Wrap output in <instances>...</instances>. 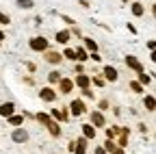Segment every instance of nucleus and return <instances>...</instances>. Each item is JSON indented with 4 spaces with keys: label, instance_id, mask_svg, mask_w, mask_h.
Listing matches in <instances>:
<instances>
[{
    "label": "nucleus",
    "instance_id": "5",
    "mask_svg": "<svg viewBox=\"0 0 156 154\" xmlns=\"http://www.w3.org/2000/svg\"><path fill=\"white\" fill-rule=\"evenodd\" d=\"M117 134H119V137H117V148H126L128 145V137H130V128H117Z\"/></svg>",
    "mask_w": 156,
    "mask_h": 154
},
{
    "label": "nucleus",
    "instance_id": "32",
    "mask_svg": "<svg viewBox=\"0 0 156 154\" xmlns=\"http://www.w3.org/2000/svg\"><path fill=\"white\" fill-rule=\"evenodd\" d=\"M98 109H100V111H106V109H108V100H100V102H98Z\"/></svg>",
    "mask_w": 156,
    "mask_h": 154
},
{
    "label": "nucleus",
    "instance_id": "23",
    "mask_svg": "<svg viewBox=\"0 0 156 154\" xmlns=\"http://www.w3.org/2000/svg\"><path fill=\"white\" fill-rule=\"evenodd\" d=\"M35 120H37L39 124H41V126H48V124L52 122V117H50V115H48V113H41V111H39V113L35 115Z\"/></svg>",
    "mask_w": 156,
    "mask_h": 154
},
{
    "label": "nucleus",
    "instance_id": "19",
    "mask_svg": "<svg viewBox=\"0 0 156 154\" xmlns=\"http://www.w3.org/2000/svg\"><path fill=\"white\" fill-rule=\"evenodd\" d=\"M130 11H132V15H134V17L145 15V7H143V2H132V5H130Z\"/></svg>",
    "mask_w": 156,
    "mask_h": 154
},
{
    "label": "nucleus",
    "instance_id": "33",
    "mask_svg": "<svg viewBox=\"0 0 156 154\" xmlns=\"http://www.w3.org/2000/svg\"><path fill=\"white\" fill-rule=\"evenodd\" d=\"M61 20H63L65 24H69V26H74V24H76V22L72 20V17H69V15H61Z\"/></svg>",
    "mask_w": 156,
    "mask_h": 154
},
{
    "label": "nucleus",
    "instance_id": "34",
    "mask_svg": "<svg viewBox=\"0 0 156 154\" xmlns=\"http://www.w3.org/2000/svg\"><path fill=\"white\" fill-rule=\"evenodd\" d=\"M89 59H93L95 63H100V61H102V56L98 54V52H91V54H89Z\"/></svg>",
    "mask_w": 156,
    "mask_h": 154
},
{
    "label": "nucleus",
    "instance_id": "18",
    "mask_svg": "<svg viewBox=\"0 0 156 154\" xmlns=\"http://www.w3.org/2000/svg\"><path fill=\"white\" fill-rule=\"evenodd\" d=\"M83 48L91 54V52H98V44L91 39V37H83Z\"/></svg>",
    "mask_w": 156,
    "mask_h": 154
},
{
    "label": "nucleus",
    "instance_id": "20",
    "mask_svg": "<svg viewBox=\"0 0 156 154\" xmlns=\"http://www.w3.org/2000/svg\"><path fill=\"white\" fill-rule=\"evenodd\" d=\"M102 148H104V152H106V154H117V150H122V148H117V143H115L113 139H106Z\"/></svg>",
    "mask_w": 156,
    "mask_h": 154
},
{
    "label": "nucleus",
    "instance_id": "30",
    "mask_svg": "<svg viewBox=\"0 0 156 154\" xmlns=\"http://www.w3.org/2000/svg\"><path fill=\"white\" fill-rule=\"evenodd\" d=\"M0 24H5V26H9V24H11L9 13H2V11H0Z\"/></svg>",
    "mask_w": 156,
    "mask_h": 154
},
{
    "label": "nucleus",
    "instance_id": "22",
    "mask_svg": "<svg viewBox=\"0 0 156 154\" xmlns=\"http://www.w3.org/2000/svg\"><path fill=\"white\" fill-rule=\"evenodd\" d=\"M136 83L145 87V85H150V83H152V76H150V74H145V70H143V72L136 74Z\"/></svg>",
    "mask_w": 156,
    "mask_h": 154
},
{
    "label": "nucleus",
    "instance_id": "43",
    "mask_svg": "<svg viewBox=\"0 0 156 154\" xmlns=\"http://www.w3.org/2000/svg\"><path fill=\"white\" fill-rule=\"evenodd\" d=\"M0 46H2V44H0Z\"/></svg>",
    "mask_w": 156,
    "mask_h": 154
},
{
    "label": "nucleus",
    "instance_id": "37",
    "mask_svg": "<svg viewBox=\"0 0 156 154\" xmlns=\"http://www.w3.org/2000/svg\"><path fill=\"white\" fill-rule=\"evenodd\" d=\"M26 70H28V72H35V70H37V65H35V63H30V61H28V63H26Z\"/></svg>",
    "mask_w": 156,
    "mask_h": 154
},
{
    "label": "nucleus",
    "instance_id": "42",
    "mask_svg": "<svg viewBox=\"0 0 156 154\" xmlns=\"http://www.w3.org/2000/svg\"><path fill=\"white\" fill-rule=\"evenodd\" d=\"M124 2H128V0H124Z\"/></svg>",
    "mask_w": 156,
    "mask_h": 154
},
{
    "label": "nucleus",
    "instance_id": "28",
    "mask_svg": "<svg viewBox=\"0 0 156 154\" xmlns=\"http://www.w3.org/2000/svg\"><path fill=\"white\" fill-rule=\"evenodd\" d=\"M128 87H130L134 93H143V91H145V87H143V85H139L136 81H130V83H128Z\"/></svg>",
    "mask_w": 156,
    "mask_h": 154
},
{
    "label": "nucleus",
    "instance_id": "10",
    "mask_svg": "<svg viewBox=\"0 0 156 154\" xmlns=\"http://www.w3.org/2000/svg\"><path fill=\"white\" fill-rule=\"evenodd\" d=\"M56 95H58V93H56L52 87H41V91H39V98H41L44 102H54Z\"/></svg>",
    "mask_w": 156,
    "mask_h": 154
},
{
    "label": "nucleus",
    "instance_id": "16",
    "mask_svg": "<svg viewBox=\"0 0 156 154\" xmlns=\"http://www.w3.org/2000/svg\"><path fill=\"white\" fill-rule=\"evenodd\" d=\"M74 54H76V63H85V61L89 59V52H87L83 46H78V48L74 50Z\"/></svg>",
    "mask_w": 156,
    "mask_h": 154
},
{
    "label": "nucleus",
    "instance_id": "3",
    "mask_svg": "<svg viewBox=\"0 0 156 154\" xmlns=\"http://www.w3.org/2000/svg\"><path fill=\"white\" fill-rule=\"evenodd\" d=\"M91 126L93 128H106V117L102 111H91Z\"/></svg>",
    "mask_w": 156,
    "mask_h": 154
},
{
    "label": "nucleus",
    "instance_id": "7",
    "mask_svg": "<svg viewBox=\"0 0 156 154\" xmlns=\"http://www.w3.org/2000/svg\"><path fill=\"white\" fill-rule=\"evenodd\" d=\"M74 87H78V89H89V87H91V76L78 74L76 78H74Z\"/></svg>",
    "mask_w": 156,
    "mask_h": 154
},
{
    "label": "nucleus",
    "instance_id": "36",
    "mask_svg": "<svg viewBox=\"0 0 156 154\" xmlns=\"http://www.w3.org/2000/svg\"><path fill=\"white\" fill-rule=\"evenodd\" d=\"M76 74H85V67H83V63H76Z\"/></svg>",
    "mask_w": 156,
    "mask_h": 154
},
{
    "label": "nucleus",
    "instance_id": "38",
    "mask_svg": "<svg viewBox=\"0 0 156 154\" xmlns=\"http://www.w3.org/2000/svg\"><path fill=\"white\" fill-rule=\"evenodd\" d=\"M93 154H106V152H104V148H102V145H98V148L93 150Z\"/></svg>",
    "mask_w": 156,
    "mask_h": 154
},
{
    "label": "nucleus",
    "instance_id": "14",
    "mask_svg": "<svg viewBox=\"0 0 156 154\" xmlns=\"http://www.w3.org/2000/svg\"><path fill=\"white\" fill-rule=\"evenodd\" d=\"M15 113V104L13 102H2L0 104V117H11Z\"/></svg>",
    "mask_w": 156,
    "mask_h": 154
},
{
    "label": "nucleus",
    "instance_id": "27",
    "mask_svg": "<svg viewBox=\"0 0 156 154\" xmlns=\"http://www.w3.org/2000/svg\"><path fill=\"white\" fill-rule=\"evenodd\" d=\"M15 5H17L20 9H33V7H35L33 0H15Z\"/></svg>",
    "mask_w": 156,
    "mask_h": 154
},
{
    "label": "nucleus",
    "instance_id": "41",
    "mask_svg": "<svg viewBox=\"0 0 156 154\" xmlns=\"http://www.w3.org/2000/svg\"><path fill=\"white\" fill-rule=\"evenodd\" d=\"M117 154H126V152H124V150H117Z\"/></svg>",
    "mask_w": 156,
    "mask_h": 154
},
{
    "label": "nucleus",
    "instance_id": "9",
    "mask_svg": "<svg viewBox=\"0 0 156 154\" xmlns=\"http://www.w3.org/2000/svg\"><path fill=\"white\" fill-rule=\"evenodd\" d=\"M124 61H126V67H130V70H134L136 74H139V72H143V65H141V61H139V59H136V56H134V54H128V56H126V59H124Z\"/></svg>",
    "mask_w": 156,
    "mask_h": 154
},
{
    "label": "nucleus",
    "instance_id": "11",
    "mask_svg": "<svg viewBox=\"0 0 156 154\" xmlns=\"http://www.w3.org/2000/svg\"><path fill=\"white\" fill-rule=\"evenodd\" d=\"M102 74H104V81H108V83H115L117 78H119V72H117L113 65H104L102 67Z\"/></svg>",
    "mask_w": 156,
    "mask_h": 154
},
{
    "label": "nucleus",
    "instance_id": "13",
    "mask_svg": "<svg viewBox=\"0 0 156 154\" xmlns=\"http://www.w3.org/2000/svg\"><path fill=\"white\" fill-rule=\"evenodd\" d=\"M54 39H56V44H67L69 39H72V33H69V28H63V30H56V35H54Z\"/></svg>",
    "mask_w": 156,
    "mask_h": 154
},
{
    "label": "nucleus",
    "instance_id": "31",
    "mask_svg": "<svg viewBox=\"0 0 156 154\" xmlns=\"http://www.w3.org/2000/svg\"><path fill=\"white\" fill-rule=\"evenodd\" d=\"M91 83H93V85H98V87H102L106 81H104V78H100V76H93V78H91Z\"/></svg>",
    "mask_w": 156,
    "mask_h": 154
},
{
    "label": "nucleus",
    "instance_id": "15",
    "mask_svg": "<svg viewBox=\"0 0 156 154\" xmlns=\"http://www.w3.org/2000/svg\"><path fill=\"white\" fill-rule=\"evenodd\" d=\"M46 128H48V132L52 134L54 139H58V137L63 134V130H61V126H58V122H54V120H52V122H50V124H48Z\"/></svg>",
    "mask_w": 156,
    "mask_h": 154
},
{
    "label": "nucleus",
    "instance_id": "4",
    "mask_svg": "<svg viewBox=\"0 0 156 154\" xmlns=\"http://www.w3.org/2000/svg\"><path fill=\"white\" fill-rule=\"evenodd\" d=\"M85 111H87V106H85L83 100H72L69 102V115H74V117H80Z\"/></svg>",
    "mask_w": 156,
    "mask_h": 154
},
{
    "label": "nucleus",
    "instance_id": "24",
    "mask_svg": "<svg viewBox=\"0 0 156 154\" xmlns=\"http://www.w3.org/2000/svg\"><path fill=\"white\" fill-rule=\"evenodd\" d=\"M7 120H9V124H11V126H17V128H20V126L24 124V115H15V113H13L11 117H7Z\"/></svg>",
    "mask_w": 156,
    "mask_h": 154
},
{
    "label": "nucleus",
    "instance_id": "26",
    "mask_svg": "<svg viewBox=\"0 0 156 154\" xmlns=\"http://www.w3.org/2000/svg\"><path fill=\"white\" fill-rule=\"evenodd\" d=\"M61 56H63V59H67V61H74V63H76V54H74V48H65V50L61 52Z\"/></svg>",
    "mask_w": 156,
    "mask_h": 154
},
{
    "label": "nucleus",
    "instance_id": "21",
    "mask_svg": "<svg viewBox=\"0 0 156 154\" xmlns=\"http://www.w3.org/2000/svg\"><path fill=\"white\" fill-rule=\"evenodd\" d=\"M143 106H145V111H150V113L156 111V100H154V95H150V93L145 95V98H143Z\"/></svg>",
    "mask_w": 156,
    "mask_h": 154
},
{
    "label": "nucleus",
    "instance_id": "40",
    "mask_svg": "<svg viewBox=\"0 0 156 154\" xmlns=\"http://www.w3.org/2000/svg\"><path fill=\"white\" fill-rule=\"evenodd\" d=\"M2 41H5V33H2V30H0V44H2Z\"/></svg>",
    "mask_w": 156,
    "mask_h": 154
},
{
    "label": "nucleus",
    "instance_id": "6",
    "mask_svg": "<svg viewBox=\"0 0 156 154\" xmlns=\"http://www.w3.org/2000/svg\"><path fill=\"white\" fill-rule=\"evenodd\" d=\"M44 59H46V63H50V65H58V63L63 61V56H61V52L46 50V52H44Z\"/></svg>",
    "mask_w": 156,
    "mask_h": 154
},
{
    "label": "nucleus",
    "instance_id": "25",
    "mask_svg": "<svg viewBox=\"0 0 156 154\" xmlns=\"http://www.w3.org/2000/svg\"><path fill=\"white\" fill-rule=\"evenodd\" d=\"M61 78H63V76H61V74H58L56 70H52V72L48 74V83H50V85H56V83H58V81H61Z\"/></svg>",
    "mask_w": 156,
    "mask_h": 154
},
{
    "label": "nucleus",
    "instance_id": "17",
    "mask_svg": "<svg viewBox=\"0 0 156 154\" xmlns=\"http://www.w3.org/2000/svg\"><path fill=\"white\" fill-rule=\"evenodd\" d=\"M80 128H83V137H85L87 141H91V139H95V128H93L91 124H83Z\"/></svg>",
    "mask_w": 156,
    "mask_h": 154
},
{
    "label": "nucleus",
    "instance_id": "2",
    "mask_svg": "<svg viewBox=\"0 0 156 154\" xmlns=\"http://www.w3.org/2000/svg\"><path fill=\"white\" fill-rule=\"evenodd\" d=\"M28 48L35 50V52H46L48 50V39L46 37H33V39L28 41Z\"/></svg>",
    "mask_w": 156,
    "mask_h": 154
},
{
    "label": "nucleus",
    "instance_id": "35",
    "mask_svg": "<svg viewBox=\"0 0 156 154\" xmlns=\"http://www.w3.org/2000/svg\"><path fill=\"white\" fill-rule=\"evenodd\" d=\"M83 95L91 100V98H93V91H91V87H89V89H83Z\"/></svg>",
    "mask_w": 156,
    "mask_h": 154
},
{
    "label": "nucleus",
    "instance_id": "8",
    "mask_svg": "<svg viewBox=\"0 0 156 154\" xmlns=\"http://www.w3.org/2000/svg\"><path fill=\"white\" fill-rule=\"evenodd\" d=\"M56 85H58V93H63V95H67V93L74 91V81L72 78H61Z\"/></svg>",
    "mask_w": 156,
    "mask_h": 154
},
{
    "label": "nucleus",
    "instance_id": "12",
    "mask_svg": "<svg viewBox=\"0 0 156 154\" xmlns=\"http://www.w3.org/2000/svg\"><path fill=\"white\" fill-rule=\"evenodd\" d=\"M11 139H13L15 143H26V141H28V132H26L24 128H15V130L11 132Z\"/></svg>",
    "mask_w": 156,
    "mask_h": 154
},
{
    "label": "nucleus",
    "instance_id": "1",
    "mask_svg": "<svg viewBox=\"0 0 156 154\" xmlns=\"http://www.w3.org/2000/svg\"><path fill=\"white\" fill-rule=\"evenodd\" d=\"M87 148H89V141L85 137H78V139L69 141V145H67V150L74 154H87Z\"/></svg>",
    "mask_w": 156,
    "mask_h": 154
},
{
    "label": "nucleus",
    "instance_id": "29",
    "mask_svg": "<svg viewBox=\"0 0 156 154\" xmlns=\"http://www.w3.org/2000/svg\"><path fill=\"white\" fill-rule=\"evenodd\" d=\"M117 128H119V126H111V128H106V139H113V141H115V137H117Z\"/></svg>",
    "mask_w": 156,
    "mask_h": 154
},
{
    "label": "nucleus",
    "instance_id": "39",
    "mask_svg": "<svg viewBox=\"0 0 156 154\" xmlns=\"http://www.w3.org/2000/svg\"><path fill=\"white\" fill-rule=\"evenodd\" d=\"M126 26H128V30H130V33H132V35H134V33H136V28H134V24H130V22H128V24H126Z\"/></svg>",
    "mask_w": 156,
    "mask_h": 154
}]
</instances>
